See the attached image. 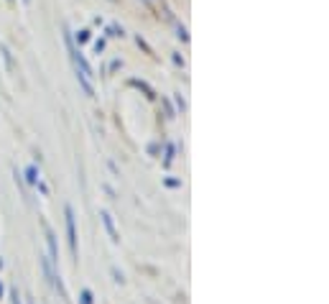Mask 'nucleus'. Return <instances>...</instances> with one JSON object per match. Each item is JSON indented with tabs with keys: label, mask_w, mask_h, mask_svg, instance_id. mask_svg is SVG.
I'll return each mask as SVG.
<instances>
[{
	"label": "nucleus",
	"mask_w": 329,
	"mask_h": 304,
	"mask_svg": "<svg viewBox=\"0 0 329 304\" xmlns=\"http://www.w3.org/2000/svg\"><path fill=\"white\" fill-rule=\"evenodd\" d=\"M95 299H92V291H89V289H84L82 291V294H79V304H92Z\"/></svg>",
	"instance_id": "obj_5"
},
{
	"label": "nucleus",
	"mask_w": 329,
	"mask_h": 304,
	"mask_svg": "<svg viewBox=\"0 0 329 304\" xmlns=\"http://www.w3.org/2000/svg\"><path fill=\"white\" fill-rule=\"evenodd\" d=\"M39 258H41V266H43V274H46V279L51 281V284H54L56 289H59V294L64 297L66 291H64V284H62V276L56 274V268H54V261H51L49 256H39Z\"/></svg>",
	"instance_id": "obj_1"
},
{
	"label": "nucleus",
	"mask_w": 329,
	"mask_h": 304,
	"mask_svg": "<svg viewBox=\"0 0 329 304\" xmlns=\"http://www.w3.org/2000/svg\"><path fill=\"white\" fill-rule=\"evenodd\" d=\"M102 222H105V228H107V233H110V238H112V243H120V233L115 230V222H112V215L110 212H102Z\"/></svg>",
	"instance_id": "obj_3"
},
{
	"label": "nucleus",
	"mask_w": 329,
	"mask_h": 304,
	"mask_svg": "<svg viewBox=\"0 0 329 304\" xmlns=\"http://www.w3.org/2000/svg\"><path fill=\"white\" fill-rule=\"evenodd\" d=\"M31 304H33V302H31Z\"/></svg>",
	"instance_id": "obj_10"
},
{
	"label": "nucleus",
	"mask_w": 329,
	"mask_h": 304,
	"mask_svg": "<svg viewBox=\"0 0 329 304\" xmlns=\"http://www.w3.org/2000/svg\"><path fill=\"white\" fill-rule=\"evenodd\" d=\"M10 299H13V304H21V294H18V289H10Z\"/></svg>",
	"instance_id": "obj_7"
},
{
	"label": "nucleus",
	"mask_w": 329,
	"mask_h": 304,
	"mask_svg": "<svg viewBox=\"0 0 329 304\" xmlns=\"http://www.w3.org/2000/svg\"><path fill=\"white\" fill-rule=\"evenodd\" d=\"M0 297H3V284H0Z\"/></svg>",
	"instance_id": "obj_9"
},
{
	"label": "nucleus",
	"mask_w": 329,
	"mask_h": 304,
	"mask_svg": "<svg viewBox=\"0 0 329 304\" xmlns=\"http://www.w3.org/2000/svg\"><path fill=\"white\" fill-rule=\"evenodd\" d=\"M112 276H115V281H120V284H123V281H125V279H123V274L118 271V268H112Z\"/></svg>",
	"instance_id": "obj_8"
},
{
	"label": "nucleus",
	"mask_w": 329,
	"mask_h": 304,
	"mask_svg": "<svg viewBox=\"0 0 329 304\" xmlns=\"http://www.w3.org/2000/svg\"><path fill=\"white\" fill-rule=\"evenodd\" d=\"M64 215H66V235H69V251H72L74 261H77L79 251H77V228H74V210H72L69 205H66V207H64Z\"/></svg>",
	"instance_id": "obj_2"
},
{
	"label": "nucleus",
	"mask_w": 329,
	"mask_h": 304,
	"mask_svg": "<svg viewBox=\"0 0 329 304\" xmlns=\"http://www.w3.org/2000/svg\"><path fill=\"white\" fill-rule=\"evenodd\" d=\"M46 240H49L51 261H54V263H59V251H56V235H54V230H49V228H46Z\"/></svg>",
	"instance_id": "obj_4"
},
{
	"label": "nucleus",
	"mask_w": 329,
	"mask_h": 304,
	"mask_svg": "<svg viewBox=\"0 0 329 304\" xmlns=\"http://www.w3.org/2000/svg\"><path fill=\"white\" fill-rule=\"evenodd\" d=\"M26 174H28V176H26V179H28V184H36V182H39V179H41V176H36L39 172H36V169H33V166L28 169V172H26Z\"/></svg>",
	"instance_id": "obj_6"
}]
</instances>
